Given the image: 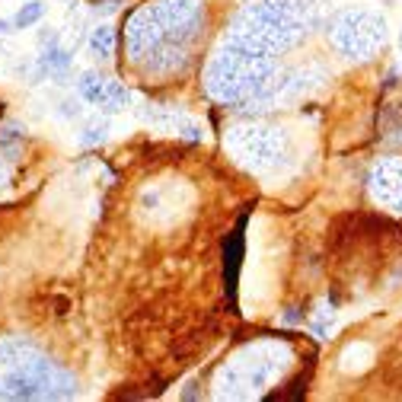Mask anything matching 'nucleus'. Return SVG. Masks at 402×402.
<instances>
[{
	"label": "nucleus",
	"instance_id": "1",
	"mask_svg": "<svg viewBox=\"0 0 402 402\" xmlns=\"http://www.w3.org/2000/svg\"><path fill=\"white\" fill-rule=\"evenodd\" d=\"M243 227H246V217H240L236 230L224 240V278H227L230 300L236 294V278H240V262H243Z\"/></svg>",
	"mask_w": 402,
	"mask_h": 402
},
{
	"label": "nucleus",
	"instance_id": "2",
	"mask_svg": "<svg viewBox=\"0 0 402 402\" xmlns=\"http://www.w3.org/2000/svg\"><path fill=\"white\" fill-rule=\"evenodd\" d=\"M77 90H80V99L90 102V106H102V99H106V90H109V80L96 70H86L80 80H77Z\"/></svg>",
	"mask_w": 402,
	"mask_h": 402
},
{
	"label": "nucleus",
	"instance_id": "3",
	"mask_svg": "<svg viewBox=\"0 0 402 402\" xmlns=\"http://www.w3.org/2000/svg\"><path fill=\"white\" fill-rule=\"evenodd\" d=\"M70 61H74V52H68L61 45H52L38 54V70L42 74H64L70 68Z\"/></svg>",
	"mask_w": 402,
	"mask_h": 402
},
{
	"label": "nucleus",
	"instance_id": "4",
	"mask_svg": "<svg viewBox=\"0 0 402 402\" xmlns=\"http://www.w3.org/2000/svg\"><path fill=\"white\" fill-rule=\"evenodd\" d=\"M131 102V93L128 86H122V80H109V90H106V99H102V112L106 115H115V112H122V109H128Z\"/></svg>",
	"mask_w": 402,
	"mask_h": 402
},
{
	"label": "nucleus",
	"instance_id": "5",
	"mask_svg": "<svg viewBox=\"0 0 402 402\" xmlns=\"http://www.w3.org/2000/svg\"><path fill=\"white\" fill-rule=\"evenodd\" d=\"M42 16H45V3H42V0H29V3H23L20 13L13 16V26L16 29H29V26H36Z\"/></svg>",
	"mask_w": 402,
	"mask_h": 402
},
{
	"label": "nucleus",
	"instance_id": "6",
	"mask_svg": "<svg viewBox=\"0 0 402 402\" xmlns=\"http://www.w3.org/2000/svg\"><path fill=\"white\" fill-rule=\"evenodd\" d=\"M112 29H109V26H99L96 32H93V52L99 54V58H112Z\"/></svg>",
	"mask_w": 402,
	"mask_h": 402
},
{
	"label": "nucleus",
	"instance_id": "7",
	"mask_svg": "<svg viewBox=\"0 0 402 402\" xmlns=\"http://www.w3.org/2000/svg\"><path fill=\"white\" fill-rule=\"evenodd\" d=\"M106 137H109V122H96V125H90V128L80 134V144L93 147V144H102Z\"/></svg>",
	"mask_w": 402,
	"mask_h": 402
},
{
	"label": "nucleus",
	"instance_id": "8",
	"mask_svg": "<svg viewBox=\"0 0 402 402\" xmlns=\"http://www.w3.org/2000/svg\"><path fill=\"white\" fill-rule=\"evenodd\" d=\"M58 115H61V118H80V115H84L80 99H61V102H58Z\"/></svg>",
	"mask_w": 402,
	"mask_h": 402
},
{
	"label": "nucleus",
	"instance_id": "9",
	"mask_svg": "<svg viewBox=\"0 0 402 402\" xmlns=\"http://www.w3.org/2000/svg\"><path fill=\"white\" fill-rule=\"evenodd\" d=\"M38 45H42V48L58 45V32H54V29H42V32H38Z\"/></svg>",
	"mask_w": 402,
	"mask_h": 402
},
{
	"label": "nucleus",
	"instance_id": "10",
	"mask_svg": "<svg viewBox=\"0 0 402 402\" xmlns=\"http://www.w3.org/2000/svg\"><path fill=\"white\" fill-rule=\"evenodd\" d=\"M16 26H13V20H0V38L3 36H10V32H13Z\"/></svg>",
	"mask_w": 402,
	"mask_h": 402
},
{
	"label": "nucleus",
	"instance_id": "11",
	"mask_svg": "<svg viewBox=\"0 0 402 402\" xmlns=\"http://www.w3.org/2000/svg\"><path fill=\"white\" fill-rule=\"evenodd\" d=\"M399 45H402V36H399Z\"/></svg>",
	"mask_w": 402,
	"mask_h": 402
}]
</instances>
